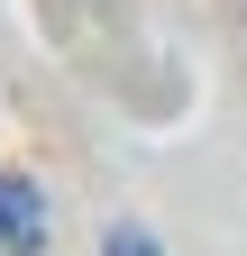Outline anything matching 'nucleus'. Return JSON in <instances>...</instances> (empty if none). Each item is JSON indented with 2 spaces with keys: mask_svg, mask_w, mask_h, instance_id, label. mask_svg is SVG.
I'll return each mask as SVG.
<instances>
[{
  "mask_svg": "<svg viewBox=\"0 0 247 256\" xmlns=\"http://www.w3.org/2000/svg\"><path fill=\"white\" fill-rule=\"evenodd\" d=\"M46 247V192L28 174H0V256H37Z\"/></svg>",
  "mask_w": 247,
  "mask_h": 256,
  "instance_id": "nucleus-1",
  "label": "nucleus"
},
{
  "mask_svg": "<svg viewBox=\"0 0 247 256\" xmlns=\"http://www.w3.org/2000/svg\"><path fill=\"white\" fill-rule=\"evenodd\" d=\"M101 256H165V247L146 238V229H110V247H101Z\"/></svg>",
  "mask_w": 247,
  "mask_h": 256,
  "instance_id": "nucleus-2",
  "label": "nucleus"
}]
</instances>
